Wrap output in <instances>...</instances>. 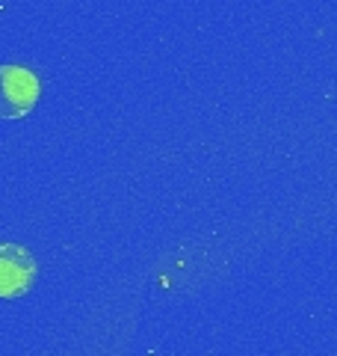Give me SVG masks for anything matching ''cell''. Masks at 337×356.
Returning <instances> with one entry per match:
<instances>
[{
	"instance_id": "obj_1",
	"label": "cell",
	"mask_w": 337,
	"mask_h": 356,
	"mask_svg": "<svg viewBox=\"0 0 337 356\" xmlns=\"http://www.w3.org/2000/svg\"><path fill=\"white\" fill-rule=\"evenodd\" d=\"M39 102V77L24 65H0V119L27 116Z\"/></svg>"
},
{
	"instance_id": "obj_2",
	"label": "cell",
	"mask_w": 337,
	"mask_h": 356,
	"mask_svg": "<svg viewBox=\"0 0 337 356\" xmlns=\"http://www.w3.org/2000/svg\"><path fill=\"white\" fill-rule=\"evenodd\" d=\"M36 259L21 243H0V297L18 300L36 282Z\"/></svg>"
}]
</instances>
